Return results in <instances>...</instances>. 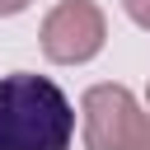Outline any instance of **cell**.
I'll return each mask as SVG.
<instances>
[{
	"label": "cell",
	"instance_id": "6da1fadb",
	"mask_svg": "<svg viewBox=\"0 0 150 150\" xmlns=\"http://www.w3.org/2000/svg\"><path fill=\"white\" fill-rule=\"evenodd\" d=\"M75 103L47 75H0V150H70Z\"/></svg>",
	"mask_w": 150,
	"mask_h": 150
},
{
	"label": "cell",
	"instance_id": "7a4b0ae2",
	"mask_svg": "<svg viewBox=\"0 0 150 150\" xmlns=\"http://www.w3.org/2000/svg\"><path fill=\"white\" fill-rule=\"evenodd\" d=\"M108 19L94 0H61L42 19V56L56 66H84L103 52Z\"/></svg>",
	"mask_w": 150,
	"mask_h": 150
},
{
	"label": "cell",
	"instance_id": "3957f363",
	"mask_svg": "<svg viewBox=\"0 0 150 150\" xmlns=\"http://www.w3.org/2000/svg\"><path fill=\"white\" fill-rule=\"evenodd\" d=\"M145 108L127 84H94L80 98V136L84 150H131V136L141 127Z\"/></svg>",
	"mask_w": 150,
	"mask_h": 150
},
{
	"label": "cell",
	"instance_id": "277c9868",
	"mask_svg": "<svg viewBox=\"0 0 150 150\" xmlns=\"http://www.w3.org/2000/svg\"><path fill=\"white\" fill-rule=\"evenodd\" d=\"M122 9H127V19H131L136 28L150 33V0H122Z\"/></svg>",
	"mask_w": 150,
	"mask_h": 150
},
{
	"label": "cell",
	"instance_id": "5b68a950",
	"mask_svg": "<svg viewBox=\"0 0 150 150\" xmlns=\"http://www.w3.org/2000/svg\"><path fill=\"white\" fill-rule=\"evenodd\" d=\"M131 150H150V112L141 117V127H136V136H131Z\"/></svg>",
	"mask_w": 150,
	"mask_h": 150
},
{
	"label": "cell",
	"instance_id": "8992f818",
	"mask_svg": "<svg viewBox=\"0 0 150 150\" xmlns=\"http://www.w3.org/2000/svg\"><path fill=\"white\" fill-rule=\"evenodd\" d=\"M33 0H0V19H14V14H23Z\"/></svg>",
	"mask_w": 150,
	"mask_h": 150
},
{
	"label": "cell",
	"instance_id": "52a82bcc",
	"mask_svg": "<svg viewBox=\"0 0 150 150\" xmlns=\"http://www.w3.org/2000/svg\"><path fill=\"white\" fill-rule=\"evenodd\" d=\"M145 103H150V89H145Z\"/></svg>",
	"mask_w": 150,
	"mask_h": 150
}]
</instances>
